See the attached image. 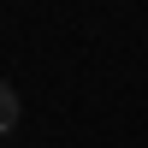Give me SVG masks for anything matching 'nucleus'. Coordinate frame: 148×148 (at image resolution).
Wrapping results in <instances>:
<instances>
[{"label": "nucleus", "mask_w": 148, "mask_h": 148, "mask_svg": "<svg viewBox=\"0 0 148 148\" xmlns=\"http://www.w3.org/2000/svg\"><path fill=\"white\" fill-rule=\"evenodd\" d=\"M18 119H24V101H18V89L0 77V136H12V130H18Z\"/></svg>", "instance_id": "1"}]
</instances>
